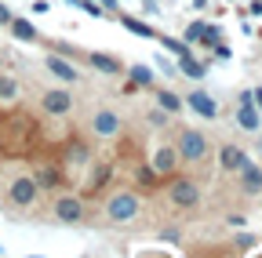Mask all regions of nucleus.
I'll list each match as a JSON object with an SVG mask.
<instances>
[{
    "label": "nucleus",
    "instance_id": "obj_9",
    "mask_svg": "<svg viewBox=\"0 0 262 258\" xmlns=\"http://www.w3.org/2000/svg\"><path fill=\"white\" fill-rule=\"evenodd\" d=\"M44 66H48V73H51V77H58L62 84H77V80H80L77 66L70 62V55H62V51H51V55L44 58Z\"/></svg>",
    "mask_w": 262,
    "mask_h": 258
},
{
    "label": "nucleus",
    "instance_id": "obj_27",
    "mask_svg": "<svg viewBox=\"0 0 262 258\" xmlns=\"http://www.w3.org/2000/svg\"><path fill=\"white\" fill-rule=\"evenodd\" d=\"M77 4H80V11H88L91 18H102V15H106V8L98 4V0H77Z\"/></svg>",
    "mask_w": 262,
    "mask_h": 258
},
{
    "label": "nucleus",
    "instance_id": "obj_12",
    "mask_svg": "<svg viewBox=\"0 0 262 258\" xmlns=\"http://www.w3.org/2000/svg\"><path fill=\"white\" fill-rule=\"evenodd\" d=\"M179 153H175V146H160L157 153H153V171L160 175V178H168V175H175L179 171Z\"/></svg>",
    "mask_w": 262,
    "mask_h": 258
},
{
    "label": "nucleus",
    "instance_id": "obj_33",
    "mask_svg": "<svg viewBox=\"0 0 262 258\" xmlns=\"http://www.w3.org/2000/svg\"><path fill=\"white\" fill-rule=\"evenodd\" d=\"M258 153H262V135H258Z\"/></svg>",
    "mask_w": 262,
    "mask_h": 258
},
{
    "label": "nucleus",
    "instance_id": "obj_10",
    "mask_svg": "<svg viewBox=\"0 0 262 258\" xmlns=\"http://www.w3.org/2000/svg\"><path fill=\"white\" fill-rule=\"evenodd\" d=\"M84 62L91 69H98V73H106V77H120L127 66L117 58V55H106V51H84Z\"/></svg>",
    "mask_w": 262,
    "mask_h": 258
},
{
    "label": "nucleus",
    "instance_id": "obj_17",
    "mask_svg": "<svg viewBox=\"0 0 262 258\" xmlns=\"http://www.w3.org/2000/svg\"><path fill=\"white\" fill-rule=\"evenodd\" d=\"M153 95H157V106H160L164 113H168V116H179V113L186 109V102L179 99L175 91H168V87H160V91H153Z\"/></svg>",
    "mask_w": 262,
    "mask_h": 258
},
{
    "label": "nucleus",
    "instance_id": "obj_31",
    "mask_svg": "<svg viewBox=\"0 0 262 258\" xmlns=\"http://www.w3.org/2000/svg\"><path fill=\"white\" fill-rule=\"evenodd\" d=\"M102 8H110V11H117V0H102Z\"/></svg>",
    "mask_w": 262,
    "mask_h": 258
},
{
    "label": "nucleus",
    "instance_id": "obj_26",
    "mask_svg": "<svg viewBox=\"0 0 262 258\" xmlns=\"http://www.w3.org/2000/svg\"><path fill=\"white\" fill-rule=\"evenodd\" d=\"M146 124H149V127H168V113L157 106V109H149V113H146Z\"/></svg>",
    "mask_w": 262,
    "mask_h": 258
},
{
    "label": "nucleus",
    "instance_id": "obj_5",
    "mask_svg": "<svg viewBox=\"0 0 262 258\" xmlns=\"http://www.w3.org/2000/svg\"><path fill=\"white\" fill-rule=\"evenodd\" d=\"M88 131H91V138L113 142V138H120V135H124V116H120L117 109L102 106V109H95V113L88 116Z\"/></svg>",
    "mask_w": 262,
    "mask_h": 258
},
{
    "label": "nucleus",
    "instance_id": "obj_32",
    "mask_svg": "<svg viewBox=\"0 0 262 258\" xmlns=\"http://www.w3.org/2000/svg\"><path fill=\"white\" fill-rule=\"evenodd\" d=\"M251 11H255V15H262V0H255V8H251Z\"/></svg>",
    "mask_w": 262,
    "mask_h": 258
},
{
    "label": "nucleus",
    "instance_id": "obj_21",
    "mask_svg": "<svg viewBox=\"0 0 262 258\" xmlns=\"http://www.w3.org/2000/svg\"><path fill=\"white\" fill-rule=\"evenodd\" d=\"M237 124L244 127V131H258V109L255 106H241L237 109Z\"/></svg>",
    "mask_w": 262,
    "mask_h": 258
},
{
    "label": "nucleus",
    "instance_id": "obj_6",
    "mask_svg": "<svg viewBox=\"0 0 262 258\" xmlns=\"http://www.w3.org/2000/svg\"><path fill=\"white\" fill-rule=\"evenodd\" d=\"M37 200H40V185H37V178H33V175H15V178L8 182V204H11V207L29 211V207H37Z\"/></svg>",
    "mask_w": 262,
    "mask_h": 258
},
{
    "label": "nucleus",
    "instance_id": "obj_28",
    "mask_svg": "<svg viewBox=\"0 0 262 258\" xmlns=\"http://www.w3.org/2000/svg\"><path fill=\"white\" fill-rule=\"evenodd\" d=\"M160 240H168V244H179V240H182V233H179V229H164V233H160Z\"/></svg>",
    "mask_w": 262,
    "mask_h": 258
},
{
    "label": "nucleus",
    "instance_id": "obj_2",
    "mask_svg": "<svg viewBox=\"0 0 262 258\" xmlns=\"http://www.w3.org/2000/svg\"><path fill=\"white\" fill-rule=\"evenodd\" d=\"M88 200L80 197V193H66V189H58L55 193V200H51V218L58 222V225H80V222H88Z\"/></svg>",
    "mask_w": 262,
    "mask_h": 258
},
{
    "label": "nucleus",
    "instance_id": "obj_25",
    "mask_svg": "<svg viewBox=\"0 0 262 258\" xmlns=\"http://www.w3.org/2000/svg\"><path fill=\"white\" fill-rule=\"evenodd\" d=\"M204 33H208V22H193V26L186 29V44H201Z\"/></svg>",
    "mask_w": 262,
    "mask_h": 258
},
{
    "label": "nucleus",
    "instance_id": "obj_14",
    "mask_svg": "<svg viewBox=\"0 0 262 258\" xmlns=\"http://www.w3.org/2000/svg\"><path fill=\"white\" fill-rule=\"evenodd\" d=\"M33 178H37V185H40V189H51V193H58V189L66 185V175H62V168H55V164L37 168V171H33Z\"/></svg>",
    "mask_w": 262,
    "mask_h": 258
},
{
    "label": "nucleus",
    "instance_id": "obj_30",
    "mask_svg": "<svg viewBox=\"0 0 262 258\" xmlns=\"http://www.w3.org/2000/svg\"><path fill=\"white\" fill-rule=\"evenodd\" d=\"M251 99H255V109L262 113V87H258V91H251Z\"/></svg>",
    "mask_w": 262,
    "mask_h": 258
},
{
    "label": "nucleus",
    "instance_id": "obj_18",
    "mask_svg": "<svg viewBox=\"0 0 262 258\" xmlns=\"http://www.w3.org/2000/svg\"><path fill=\"white\" fill-rule=\"evenodd\" d=\"M135 182H139V189H149V193L164 185V182H160V175L153 171V164H142V168L135 171Z\"/></svg>",
    "mask_w": 262,
    "mask_h": 258
},
{
    "label": "nucleus",
    "instance_id": "obj_15",
    "mask_svg": "<svg viewBox=\"0 0 262 258\" xmlns=\"http://www.w3.org/2000/svg\"><path fill=\"white\" fill-rule=\"evenodd\" d=\"M8 29H11V37H18V40H26V44H37V40H40V29L33 26L29 18H18V15H15V18L8 22Z\"/></svg>",
    "mask_w": 262,
    "mask_h": 258
},
{
    "label": "nucleus",
    "instance_id": "obj_24",
    "mask_svg": "<svg viewBox=\"0 0 262 258\" xmlns=\"http://www.w3.org/2000/svg\"><path fill=\"white\" fill-rule=\"evenodd\" d=\"M182 73H186V77H193V80H204V77H208V69L201 66V62H193L189 55H182Z\"/></svg>",
    "mask_w": 262,
    "mask_h": 258
},
{
    "label": "nucleus",
    "instance_id": "obj_8",
    "mask_svg": "<svg viewBox=\"0 0 262 258\" xmlns=\"http://www.w3.org/2000/svg\"><path fill=\"white\" fill-rule=\"evenodd\" d=\"M219 171L222 175H237L244 164H248V149H241L237 142H226V146H219Z\"/></svg>",
    "mask_w": 262,
    "mask_h": 258
},
{
    "label": "nucleus",
    "instance_id": "obj_23",
    "mask_svg": "<svg viewBox=\"0 0 262 258\" xmlns=\"http://www.w3.org/2000/svg\"><path fill=\"white\" fill-rule=\"evenodd\" d=\"M66 160H70V164H88V160H91V149H88L84 142H70V149H66Z\"/></svg>",
    "mask_w": 262,
    "mask_h": 258
},
{
    "label": "nucleus",
    "instance_id": "obj_4",
    "mask_svg": "<svg viewBox=\"0 0 262 258\" xmlns=\"http://www.w3.org/2000/svg\"><path fill=\"white\" fill-rule=\"evenodd\" d=\"M201 182H196L193 175H168V200H171V207H179V211H193V207H201Z\"/></svg>",
    "mask_w": 262,
    "mask_h": 258
},
{
    "label": "nucleus",
    "instance_id": "obj_1",
    "mask_svg": "<svg viewBox=\"0 0 262 258\" xmlns=\"http://www.w3.org/2000/svg\"><path fill=\"white\" fill-rule=\"evenodd\" d=\"M139 215H142V197H139L135 189H127V185L124 189H113L110 197L102 200V218L110 225H131Z\"/></svg>",
    "mask_w": 262,
    "mask_h": 258
},
{
    "label": "nucleus",
    "instance_id": "obj_13",
    "mask_svg": "<svg viewBox=\"0 0 262 258\" xmlns=\"http://www.w3.org/2000/svg\"><path fill=\"white\" fill-rule=\"evenodd\" d=\"M186 106L196 113V116H204V120H215L219 116V106H215V99L208 91H189L186 95Z\"/></svg>",
    "mask_w": 262,
    "mask_h": 258
},
{
    "label": "nucleus",
    "instance_id": "obj_29",
    "mask_svg": "<svg viewBox=\"0 0 262 258\" xmlns=\"http://www.w3.org/2000/svg\"><path fill=\"white\" fill-rule=\"evenodd\" d=\"M11 18H15V15H11V8L4 4V0H0V26H8Z\"/></svg>",
    "mask_w": 262,
    "mask_h": 258
},
{
    "label": "nucleus",
    "instance_id": "obj_11",
    "mask_svg": "<svg viewBox=\"0 0 262 258\" xmlns=\"http://www.w3.org/2000/svg\"><path fill=\"white\" fill-rule=\"evenodd\" d=\"M237 185H241L244 197H258V193H262V168L248 160V164L237 171Z\"/></svg>",
    "mask_w": 262,
    "mask_h": 258
},
{
    "label": "nucleus",
    "instance_id": "obj_19",
    "mask_svg": "<svg viewBox=\"0 0 262 258\" xmlns=\"http://www.w3.org/2000/svg\"><path fill=\"white\" fill-rule=\"evenodd\" d=\"M18 91H22V84H18L11 73H0V102H15Z\"/></svg>",
    "mask_w": 262,
    "mask_h": 258
},
{
    "label": "nucleus",
    "instance_id": "obj_22",
    "mask_svg": "<svg viewBox=\"0 0 262 258\" xmlns=\"http://www.w3.org/2000/svg\"><path fill=\"white\" fill-rule=\"evenodd\" d=\"M124 73H131V84L135 87H153V69H146V66H127Z\"/></svg>",
    "mask_w": 262,
    "mask_h": 258
},
{
    "label": "nucleus",
    "instance_id": "obj_20",
    "mask_svg": "<svg viewBox=\"0 0 262 258\" xmlns=\"http://www.w3.org/2000/svg\"><path fill=\"white\" fill-rule=\"evenodd\" d=\"M120 26H124V29H131V33H139V37H149V40H153V37H160L153 26H146V22H139V18H131V15H120Z\"/></svg>",
    "mask_w": 262,
    "mask_h": 258
},
{
    "label": "nucleus",
    "instance_id": "obj_7",
    "mask_svg": "<svg viewBox=\"0 0 262 258\" xmlns=\"http://www.w3.org/2000/svg\"><path fill=\"white\" fill-rule=\"evenodd\" d=\"M73 106H77V95L70 91V87H48V91H40V109H44V116H55V120H62V116H70L73 113Z\"/></svg>",
    "mask_w": 262,
    "mask_h": 258
},
{
    "label": "nucleus",
    "instance_id": "obj_3",
    "mask_svg": "<svg viewBox=\"0 0 262 258\" xmlns=\"http://www.w3.org/2000/svg\"><path fill=\"white\" fill-rule=\"evenodd\" d=\"M175 153H179L182 164H204L211 156V142L201 127H182L179 138H175Z\"/></svg>",
    "mask_w": 262,
    "mask_h": 258
},
{
    "label": "nucleus",
    "instance_id": "obj_16",
    "mask_svg": "<svg viewBox=\"0 0 262 258\" xmlns=\"http://www.w3.org/2000/svg\"><path fill=\"white\" fill-rule=\"evenodd\" d=\"M113 178V164H106V160H98V164H91L88 171V189L98 193V189H106V182Z\"/></svg>",
    "mask_w": 262,
    "mask_h": 258
}]
</instances>
